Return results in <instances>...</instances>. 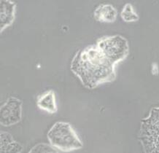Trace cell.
Returning <instances> with one entry per match:
<instances>
[{
	"instance_id": "6da1fadb",
	"label": "cell",
	"mask_w": 159,
	"mask_h": 153,
	"mask_svg": "<svg viewBox=\"0 0 159 153\" xmlns=\"http://www.w3.org/2000/svg\"><path fill=\"white\" fill-rule=\"evenodd\" d=\"M115 65L95 44L80 50L73 58L70 69L85 88L93 89L114 80Z\"/></svg>"
},
{
	"instance_id": "8992f818",
	"label": "cell",
	"mask_w": 159,
	"mask_h": 153,
	"mask_svg": "<svg viewBox=\"0 0 159 153\" xmlns=\"http://www.w3.org/2000/svg\"><path fill=\"white\" fill-rule=\"evenodd\" d=\"M16 4L10 1H0V30L2 32L5 29L10 26L15 19Z\"/></svg>"
},
{
	"instance_id": "5b68a950",
	"label": "cell",
	"mask_w": 159,
	"mask_h": 153,
	"mask_svg": "<svg viewBox=\"0 0 159 153\" xmlns=\"http://www.w3.org/2000/svg\"><path fill=\"white\" fill-rule=\"evenodd\" d=\"M21 100L16 97L8 98L0 109V123L4 126L16 125L22 119Z\"/></svg>"
},
{
	"instance_id": "52a82bcc",
	"label": "cell",
	"mask_w": 159,
	"mask_h": 153,
	"mask_svg": "<svg viewBox=\"0 0 159 153\" xmlns=\"http://www.w3.org/2000/svg\"><path fill=\"white\" fill-rule=\"evenodd\" d=\"M37 105L40 110L51 113V114L56 113L57 112L58 108L55 92L50 90L39 95L37 97Z\"/></svg>"
},
{
	"instance_id": "9c48e42d",
	"label": "cell",
	"mask_w": 159,
	"mask_h": 153,
	"mask_svg": "<svg viewBox=\"0 0 159 153\" xmlns=\"http://www.w3.org/2000/svg\"><path fill=\"white\" fill-rule=\"evenodd\" d=\"M121 17L125 22L137 21L139 19V16L134 10L133 6L131 4H126L123 7L121 11Z\"/></svg>"
},
{
	"instance_id": "30bf717a",
	"label": "cell",
	"mask_w": 159,
	"mask_h": 153,
	"mask_svg": "<svg viewBox=\"0 0 159 153\" xmlns=\"http://www.w3.org/2000/svg\"><path fill=\"white\" fill-rule=\"evenodd\" d=\"M23 150V146L19 142L12 141L7 145L0 148V153H20Z\"/></svg>"
},
{
	"instance_id": "277c9868",
	"label": "cell",
	"mask_w": 159,
	"mask_h": 153,
	"mask_svg": "<svg viewBox=\"0 0 159 153\" xmlns=\"http://www.w3.org/2000/svg\"><path fill=\"white\" fill-rule=\"evenodd\" d=\"M97 45L109 59L116 64L128 56V42L121 36L102 37L97 41Z\"/></svg>"
},
{
	"instance_id": "8fae6325",
	"label": "cell",
	"mask_w": 159,
	"mask_h": 153,
	"mask_svg": "<svg viewBox=\"0 0 159 153\" xmlns=\"http://www.w3.org/2000/svg\"><path fill=\"white\" fill-rule=\"evenodd\" d=\"M28 153H58L56 149L53 147L51 145L40 143L33 146Z\"/></svg>"
},
{
	"instance_id": "3957f363",
	"label": "cell",
	"mask_w": 159,
	"mask_h": 153,
	"mask_svg": "<svg viewBox=\"0 0 159 153\" xmlns=\"http://www.w3.org/2000/svg\"><path fill=\"white\" fill-rule=\"evenodd\" d=\"M139 138L145 153H159V107L142 121Z\"/></svg>"
},
{
	"instance_id": "ba28073f",
	"label": "cell",
	"mask_w": 159,
	"mask_h": 153,
	"mask_svg": "<svg viewBox=\"0 0 159 153\" xmlns=\"http://www.w3.org/2000/svg\"><path fill=\"white\" fill-rule=\"evenodd\" d=\"M118 12L111 5H101L96 8L93 17L96 20L103 23H112L116 20Z\"/></svg>"
},
{
	"instance_id": "7a4b0ae2",
	"label": "cell",
	"mask_w": 159,
	"mask_h": 153,
	"mask_svg": "<svg viewBox=\"0 0 159 153\" xmlns=\"http://www.w3.org/2000/svg\"><path fill=\"white\" fill-rule=\"evenodd\" d=\"M51 145L56 150L69 152L83 147V143L70 123L57 122L47 133Z\"/></svg>"
}]
</instances>
